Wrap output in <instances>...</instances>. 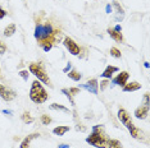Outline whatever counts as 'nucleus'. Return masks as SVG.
I'll return each instance as SVG.
<instances>
[{"label": "nucleus", "mask_w": 150, "mask_h": 148, "mask_svg": "<svg viewBox=\"0 0 150 148\" xmlns=\"http://www.w3.org/2000/svg\"><path fill=\"white\" fill-rule=\"evenodd\" d=\"M35 38L45 52H49L55 43L63 40V33L55 28L49 21L45 23H37L35 27Z\"/></svg>", "instance_id": "1"}, {"label": "nucleus", "mask_w": 150, "mask_h": 148, "mask_svg": "<svg viewBox=\"0 0 150 148\" xmlns=\"http://www.w3.org/2000/svg\"><path fill=\"white\" fill-rule=\"evenodd\" d=\"M108 140L109 138L104 132L103 125H95L91 134L86 138V143L96 148H108Z\"/></svg>", "instance_id": "2"}, {"label": "nucleus", "mask_w": 150, "mask_h": 148, "mask_svg": "<svg viewBox=\"0 0 150 148\" xmlns=\"http://www.w3.org/2000/svg\"><path fill=\"white\" fill-rule=\"evenodd\" d=\"M47 98H49V95H47L46 89L44 88V86L41 84V82L37 79L33 80L31 84V89H30V100L33 103L41 105V103L46 102Z\"/></svg>", "instance_id": "3"}, {"label": "nucleus", "mask_w": 150, "mask_h": 148, "mask_svg": "<svg viewBox=\"0 0 150 148\" xmlns=\"http://www.w3.org/2000/svg\"><path fill=\"white\" fill-rule=\"evenodd\" d=\"M28 70L30 73L33 74V75L37 78V80L42 82L44 84H47V86H52V82H50V78L47 75L45 68L41 63H31L28 66Z\"/></svg>", "instance_id": "4"}, {"label": "nucleus", "mask_w": 150, "mask_h": 148, "mask_svg": "<svg viewBox=\"0 0 150 148\" xmlns=\"http://www.w3.org/2000/svg\"><path fill=\"white\" fill-rule=\"evenodd\" d=\"M63 43H64V46H66V49L69 51V54H72V55H74V56L80 55L81 47L78 46V43L74 41L73 38H71V37H64Z\"/></svg>", "instance_id": "5"}, {"label": "nucleus", "mask_w": 150, "mask_h": 148, "mask_svg": "<svg viewBox=\"0 0 150 148\" xmlns=\"http://www.w3.org/2000/svg\"><path fill=\"white\" fill-rule=\"evenodd\" d=\"M0 97H1L4 101L9 102V101H13L17 97V93L13 91L12 88L6 87L4 84H0Z\"/></svg>", "instance_id": "6"}, {"label": "nucleus", "mask_w": 150, "mask_h": 148, "mask_svg": "<svg viewBox=\"0 0 150 148\" xmlns=\"http://www.w3.org/2000/svg\"><path fill=\"white\" fill-rule=\"evenodd\" d=\"M118 119L121 120V123L123 124L127 129L132 125V124H134V123H132V119H131V115H129V114L125 109H119L118 110Z\"/></svg>", "instance_id": "7"}, {"label": "nucleus", "mask_w": 150, "mask_h": 148, "mask_svg": "<svg viewBox=\"0 0 150 148\" xmlns=\"http://www.w3.org/2000/svg\"><path fill=\"white\" fill-rule=\"evenodd\" d=\"M82 88H85L86 91H88L90 93H93V95H98L99 92V83H98V79H90L87 80L85 84L81 86Z\"/></svg>", "instance_id": "8"}, {"label": "nucleus", "mask_w": 150, "mask_h": 148, "mask_svg": "<svg viewBox=\"0 0 150 148\" xmlns=\"http://www.w3.org/2000/svg\"><path fill=\"white\" fill-rule=\"evenodd\" d=\"M128 78H129L128 72H121V73H119L118 75L113 79V84H114V86H121V87H123L126 83H127Z\"/></svg>", "instance_id": "9"}, {"label": "nucleus", "mask_w": 150, "mask_h": 148, "mask_svg": "<svg viewBox=\"0 0 150 148\" xmlns=\"http://www.w3.org/2000/svg\"><path fill=\"white\" fill-rule=\"evenodd\" d=\"M128 132H129V134H131L132 138H135V139H139V140H144V138H145L144 130L139 129V128L135 126L134 124H132V125L128 128Z\"/></svg>", "instance_id": "10"}, {"label": "nucleus", "mask_w": 150, "mask_h": 148, "mask_svg": "<svg viewBox=\"0 0 150 148\" xmlns=\"http://www.w3.org/2000/svg\"><path fill=\"white\" fill-rule=\"evenodd\" d=\"M148 115H149V107L148 106L141 105L135 110V116L137 117L139 120H145L146 117H148Z\"/></svg>", "instance_id": "11"}, {"label": "nucleus", "mask_w": 150, "mask_h": 148, "mask_svg": "<svg viewBox=\"0 0 150 148\" xmlns=\"http://www.w3.org/2000/svg\"><path fill=\"white\" fill-rule=\"evenodd\" d=\"M112 8L115 10V21H117V22L123 21V18H125V10H123V8L119 5V3L113 1V4H112Z\"/></svg>", "instance_id": "12"}, {"label": "nucleus", "mask_w": 150, "mask_h": 148, "mask_svg": "<svg viewBox=\"0 0 150 148\" xmlns=\"http://www.w3.org/2000/svg\"><path fill=\"white\" fill-rule=\"evenodd\" d=\"M140 88H141V84H140L139 82H136V80H134V82H131V83H126V84L122 87V91H123V92H135V91H139Z\"/></svg>", "instance_id": "13"}, {"label": "nucleus", "mask_w": 150, "mask_h": 148, "mask_svg": "<svg viewBox=\"0 0 150 148\" xmlns=\"http://www.w3.org/2000/svg\"><path fill=\"white\" fill-rule=\"evenodd\" d=\"M39 137H40L39 133H32V134H30V135H27L25 139L21 142V146H19V148H28L32 140L36 139V138H39Z\"/></svg>", "instance_id": "14"}, {"label": "nucleus", "mask_w": 150, "mask_h": 148, "mask_svg": "<svg viewBox=\"0 0 150 148\" xmlns=\"http://www.w3.org/2000/svg\"><path fill=\"white\" fill-rule=\"evenodd\" d=\"M118 70H119V69L117 68V66H114V65H108L107 68H105L104 72L100 74V75L103 77V78H105V79H109V78H112V75H113L114 73H117Z\"/></svg>", "instance_id": "15"}, {"label": "nucleus", "mask_w": 150, "mask_h": 148, "mask_svg": "<svg viewBox=\"0 0 150 148\" xmlns=\"http://www.w3.org/2000/svg\"><path fill=\"white\" fill-rule=\"evenodd\" d=\"M107 32H108V35L110 36L115 42H123V36H122L121 32H117L114 28H108Z\"/></svg>", "instance_id": "16"}, {"label": "nucleus", "mask_w": 150, "mask_h": 148, "mask_svg": "<svg viewBox=\"0 0 150 148\" xmlns=\"http://www.w3.org/2000/svg\"><path fill=\"white\" fill-rule=\"evenodd\" d=\"M68 130H69V126H67V125H59V126H57V128H54L53 129V133L55 134V135H59V137H62L64 135Z\"/></svg>", "instance_id": "17"}, {"label": "nucleus", "mask_w": 150, "mask_h": 148, "mask_svg": "<svg viewBox=\"0 0 150 148\" xmlns=\"http://www.w3.org/2000/svg\"><path fill=\"white\" fill-rule=\"evenodd\" d=\"M68 77H69L72 80H74V82H78L81 78H82V75H81V73L78 72V70H76V69H71L69 72H68V74H67Z\"/></svg>", "instance_id": "18"}, {"label": "nucleus", "mask_w": 150, "mask_h": 148, "mask_svg": "<svg viewBox=\"0 0 150 148\" xmlns=\"http://www.w3.org/2000/svg\"><path fill=\"white\" fill-rule=\"evenodd\" d=\"M14 33H16V24L14 23H11V24H8L5 27V29H4V36L5 37H12Z\"/></svg>", "instance_id": "19"}, {"label": "nucleus", "mask_w": 150, "mask_h": 148, "mask_svg": "<svg viewBox=\"0 0 150 148\" xmlns=\"http://www.w3.org/2000/svg\"><path fill=\"white\" fill-rule=\"evenodd\" d=\"M21 119H22V121L25 124H31L33 121V117L31 116V114L27 112V111H25V112L21 115Z\"/></svg>", "instance_id": "20"}, {"label": "nucleus", "mask_w": 150, "mask_h": 148, "mask_svg": "<svg viewBox=\"0 0 150 148\" xmlns=\"http://www.w3.org/2000/svg\"><path fill=\"white\" fill-rule=\"evenodd\" d=\"M108 148H123L122 143L117 139H109L108 140Z\"/></svg>", "instance_id": "21"}, {"label": "nucleus", "mask_w": 150, "mask_h": 148, "mask_svg": "<svg viewBox=\"0 0 150 148\" xmlns=\"http://www.w3.org/2000/svg\"><path fill=\"white\" fill-rule=\"evenodd\" d=\"M50 109L63 111V112H66V114L69 112V109H67V107H66V106H63V105H58V103H52V105H50Z\"/></svg>", "instance_id": "22"}, {"label": "nucleus", "mask_w": 150, "mask_h": 148, "mask_svg": "<svg viewBox=\"0 0 150 148\" xmlns=\"http://www.w3.org/2000/svg\"><path fill=\"white\" fill-rule=\"evenodd\" d=\"M62 93H63V95H66V97L68 98V101H69V102H71V105L74 106V100H73V96L69 93V91H68L67 88H63V89H62Z\"/></svg>", "instance_id": "23"}, {"label": "nucleus", "mask_w": 150, "mask_h": 148, "mask_svg": "<svg viewBox=\"0 0 150 148\" xmlns=\"http://www.w3.org/2000/svg\"><path fill=\"white\" fill-rule=\"evenodd\" d=\"M110 55L113 56V58H115V59H121L122 54H121V51H119L117 47H112L110 49Z\"/></svg>", "instance_id": "24"}, {"label": "nucleus", "mask_w": 150, "mask_h": 148, "mask_svg": "<svg viewBox=\"0 0 150 148\" xmlns=\"http://www.w3.org/2000/svg\"><path fill=\"white\" fill-rule=\"evenodd\" d=\"M40 120H41V123L44 124V125H49V124L52 123V117H50L49 115H41Z\"/></svg>", "instance_id": "25"}, {"label": "nucleus", "mask_w": 150, "mask_h": 148, "mask_svg": "<svg viewBox=\"0 0 150 148\" xmlns=\"http://www.w3.org/2000/svg\"><path fill=\"white\" fill-rule=\"evenodd\" d=\"M18 74H19V77H21V78H23L25 80H28V77H30L28 70H21Z\"/></svg>", "instance_id": "26"}, {"label": "nucleus", "mask_w": 150, "mask_h": 148, "mask_svg": "<svg viewBox=\"0 0 150 148\" xmlns=\"http://www.w3.org/2000/svg\"><path fill=\"white\" fill-rule=\"evenodd\" d=\"M108 86H109V80H108V79L101 80V82H100V91H105Z\"/></svg>", "instance_id": "27"}, {"label": "nucleus", "mask_w": 150, "mask_h": 148, "mask_svg": "<svg viewBox=\"0 0 150 148\" xmlns=\"http://www.w3.org/2000/svg\"><path fill=\"white\" fill-rule=\"evenodd\" d=\"M68 91H69V93H71L72 96L78 95V93H80V88H77V87H71V88L68 89Z\"/></svg>", "instance_id": "28"}, {"label": "nucleus", "mask_w": 150, "mask_h": 148, "mask_svg": "<svg viewBox=\"0 0 150 148\" xmlns=\"http://www.w3.org/2000/svg\"><path fill=\"white\" fill-rule=\"evenodd\" d=\"M6 51V45L4 42H0V55H4Z\"/></svg>", "instance_id": "29"}, {"label": "nucleus", "mask_w": 150, "mask_h": 148, "mask_svg": "<svg viewBox=\"0 0 150 148\" xmlns=\"http://www.w3.org/2000/svg\"><path fill=\"white\" fill-rule=\"evenodd\" d=\"M144 106H148L149 107V93L148 92L144 95Z\"/></svg>", "instance_id": "30"}, {"label": "nucleus", "mask_w": 150, "mask_h": 148, "mask_svg": "<svg viewBox=\"0 0 150 148\" xmlns=\"http://www.w3.org/2000/svg\"><path fill=\"white\" fill-rule=\"evenodd\" d=\"M76 130H77V132H86V126L78 124V125H76Z\"/></svg>", "instance_id": "31"}, {"label": "nucleus", "mask_w": 150, "mask_h": 148, "mask_svg": "<svg viewBox=\"0 0 150 148\" xmlns=\"http://www.w3.org/2000/svg\"><path fill=\"white\" fill-rule=\"evenodd\" d=\"M71 69H72V64H71V63H68V64H67V66L63 69V72H64V73H68Z\"/></svg>", "instance_id": "32"}, {"label": "nucleus", "mask_w": 150, "mask_h": 148, "mask_svg": "<svg viewBox=\"0 0 150 148\" xmlns=\"http://www.w3.org/2000/svg\"><path fill=\"white\" fill-rule=\"evenodd\" d=\"M5 15H6V12H5L3 8H0V19H3Z\"/></svg>", "instance_id": "33"}, {"label": "nucleus", "mask_w": 150, "mask_h": 148, "mask_svg": "<svg viewBox=\"0 0 150 148\" xmlns=\"http://www.w3.org/2000/svg\"><path fill=\"white\" fill-rule=\"evenodd\" d=\"M3 114H8V115H13V111L12 110H3Z\"/></svg>", "instance_id": "34"}, {"label": "nucleus", "mask_w": 150, "mask_h": 148, "mask_svg": "<svg viewBox=\"0 0 150 148\" xmlns=\"http://www.w3.org/2000/svg\"><path fill=\"white\" fill-rule=\"evenodd\" d=\"M71 146L69 144H67V143H62V144H59V148H69Z\"/></svg>", "instance_id": "35"}, {"label": "nucleus", "mask_w": 150, "mask_h": 148, "mask_svg": "<svg viewBox=\"0 0 150 148\" xmlns=\"http://www.w3.org/2000/svg\"><path fill=\"white\" fill-rule=\"evenodd\" d=\"M114 29H115V31H117V32H122V27L119 26V24L115 26V27H114Z\"/></svg>", "instance_id": "36"}, {"label": "nucleus", "mask_w": 150, "mask_h": 148, "mask_svg": "<svg viewBox=\"0 0 150 148\" xmlns=\"http://www.w3.org/2000/svg\"><path fill=\"white\" fill-rule=\"evenodd\" d=\"M105 9H107V13H108V14H110V12H112V6L110 5H107V8H105Z\"/></svg>", "instance_id": "37"}, {"label": "nucleus", "mask_w": 150, "mask_h": 148, "mask_svg": "<svg viewBox=\"0 0 150 148\" xmlns=\"http://www.w3.org/2000/svg\"><path fill=\"white\" fill-rule=\"evenodd\" d=\"M144 65H145V68H149V63H148V61H145Z\"/></svg>", "instance_id": "38"}]
</instances>
